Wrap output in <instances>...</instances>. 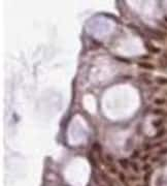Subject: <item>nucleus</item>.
Wrapping results in <instances>:
<instances>
[{"instance_id": "nucleus-23", "label": "nucleus", "mask_w": 167, "mask_h": 186, "mask_svg": "<svg viewBox=\"0 0 167 186\" xmlns=\"http://www.w3.org/2000/svg\"><path fill=\"white\" fill-rule=\"evenodd\" d=\"M118 60H120V61H122V62H127V63H130L131 61L130 60H128V59H124V58H122V57H116Z\"/></svg>"}, {"instance_id": "nucleus-8", "label": "nucleus", "mask_w": 167, "mask_h": 186, "mask_svg": "<svg viewBox=\"0 0 167 186\" xmlns=\"http://www.w3.org/2000/svg\"><path fill=\"white\" fill-rule=\"evenodd\" d=\"M119 163L121 165V167L124 169V170H127L128 169V166H129V161L127 160L126 158H122L119 160Z\"/></svg>"}, {"instance_id": "nucleus-15", "label": "nucleus", "mask_w": 167, "mask_h": 186, "mask_svg": "<svg viewBox=\"0 0 167 186\" xmlns=\"http://www.w3.org/2000/svg\"><path fill=\"white\" fill-rule=\"evenodd\" d=\"M108 169H109V171H110V173H113V174H116L118 171H117V168L114 166V165H108Z\"/></svg>"}, {"instance_id": "nucleus-9", "label": "nucleus", "mask_w": 167, "mask_h": 186, "mask_svg": "<svg viewBox=\"0 0 167 186\" xmlns=\"http://www.w3.org/2000/svg\"><path fill=\"white\" fill-rule=\"evenodd\" d=\"M154 102H155L156 104H158V105H162V104L166 103V100H165L164 98H161V97H159V98H156V99L154 100Z\"/></svg>"}, {"instance_id": "nucleus-7", "label": "nucleus", "mask_w": 167, "mask_h": 186, "mask_svg": "<svg viewBox=\"0 0 167 186\" xmlns=\"http://www.w3.org/2000/svg\"><path fill=\"white\" fill-rule=\"evenodd\" d=\"M155 81L159 85H167V78H165V76H157L155 79Z\"/></svg>"}, {"instance_id": "nucleus-25", "label": "nucleus", "mask_w": 167, "mask_h": 186, "mask_svg": "<svg viewBox=\"0 0 167 186\" xmlns=\"http://www.w3.org/2000/svg\"><path fill=\"white\" fill-rule=\"evenodd\" d=\"M159 159H160V157H158V156H156V157H155V158H154V157H153V158H152V161H153V162H156V161H158V160H159Z\"/></svg>"}, {"instance_id": "nucleus-2", "label": "nucleus", "mask_w": 167, "mask_h": 186, "mask_svg": "<svg viewBox=\"0 0 167 186\" xmlns=\"http://www.w3.org/2000/svg\"><path fill=\"white\" fill-rule=\"evenodd\" d=\"M92 149L94 152H96L98 158L100 159V160H102V147L99 143H94L93 146H92Z\"/></svg>"}, {"instance_id": "nucleus-5", "label": "nucleus", "mask_w": 167, "mask_h": 186, "mask_svg": "<svg viewBox=\"0 0 167 186\" xmlns=\"http://www.w3.org/2000/svg\"><path fill=\"white\" fill-rule=\"evenodd\" d=\"M88 159L90 160V162L92 163V166H93L94 168H97V161H96V157L94 156V154H93V152H92V151H90V152H89V154H88Z\"/></svg>"}, {"instance_id": "nucleus-11", "label": "nucleus", "mask_w": 167, "mask_h": 186, "mask_svg": "<svg viewBox=\"0 0 167 186\" xmlns=\"http://www.w3.org/2000/svg\"><path fill=\"white\" fill-rule=\"evenodd\" d=\"M130 165H131V168H132V170H133L135 173H138V172H139V168H138V165H137L136 162L132 161Z\"/></svg>"}, {"instance_id": "nucleus-4", "label": "nucleus", "mask_w": 167, "mask_h": 186, "mask_svg": "<svg viewBox=\"0 0 167 186\" xmlns=\"http://www.w3.org/2000/svg\"><path fill=\"white\" fill-rule=\"evenodd\" d=\"M138 66L141 68H146V69H155V65L152 63H148V62H138Z\"/></svg>"}, {"instance_id": "nucleus-28", "label": "nucleus", "mask_w": 167, "mask_h": 186, "mask_svg": "<svg viewBox=\"0 0 167 186\" xmlns=\"http://www.w3.org/2000/svg\"><path fill=\"white\" fill-rule=\"evenodd\" d=\"M164 20H165V21L167 22V17H165V18H164Z\"/></svg>"}, {"instance_id": "nucleus-17", "label": "nucleus", "mask_w": 167, "mask_h": 186, "mask_svg": "<svg viewBox=\"0 0 167 186\" xmlns=\"http://www.w3.org/2000/svg\"><path fill=\"white\" fill-rule=\"evenodd\" d=\"M153 114H156V115H162V114H165L163 110H160V109H156V110H153Z\"/></svg>"}, {"instance_id": "nucleus-29", "label": "nucleus", "mask_w": 167, "mask_h": 186, "mask_svg": "<svg viewBox=\"0 0 167 186\" xmlns=\"http://www.w3.org/2000/svg\"><path fill=\"white\" fill-rule=\"evenodd\" d=\"M165 95H167V91H166V92H165Z\"/></svg>"}, {"instance_id": "nucleus-20", "label": "nucleus", "mask_w": 167, "mask_h": 186, "mask_svg": "<svg viewBox=\"0 0 167 186\" xmlns=\"http://www.w3.org/2000/svg\"><path fill=\"white\" fill-rule=\"evenodd\" d=\"M138 156H139V152H138L137 150H135V151L133 152V154L131 155V158H132V159H135V158H137Z\"/></svg>"}, {"instance_id": "nucleus-24", "label": "nucleus", "mask_w": 167, "mask_h": 186, "mask_svg": "<svg viewBox=\"0 0 167 186\" xmlns=\"http://www.w3.org/2000/svg\"><path fill=\"white\" fill-rule=\"evenodd\" d=\"M149 157H150L149 155H144V156L141 157V160H142V161H146V160H148V159H149Z\"/></svg>"}, {"instance_id": "nucleus-10", "label": "nucleus", "mask_w": 167, "mask_h": 186, "mask_svg": "<svg viewBox=\"0 0 167 186\" xmlns=\"http://www.w3.org/2000/svg\"><path fill=\"white\" fill-rule=\"evenodd\" d=\"M141 81L145 84H147V85H151L152 84V80L149 76H141Z\"/></svg>"}, {"instance_id": "nucleus-14", "label": "nucleus", "mask_w": 167, "mask_h": 186, "mask_svg": "<svg viewBox=\"0 0 167 186\" xmlns=\"http://www.w3.org/2000/svg\"><path fill=\"white\" fill-rule=\"evenodd\" d=\"M105 159H106V160H107L108 162H110V163H111V162H114V160H115L114 156L111 155V154H106V155H105Z\"/></svg>"}, {"instance_id": "nucleus-3", "label": "nucleus", "mask_w": 167, "mask_h": 186, "mask_svg": "<svg viewBox=\"0 0 167 186\" xmlns=\"http://www.w3.org/2000/svg\"><path fill=\"white\" fill-rule=\"evenodd\" d=\"M159 65H160L162 68H167V51L163 53L162 57L160 58V60H159Z\"/></svg>"}, {"instance_id": "nucleus-30", "label": "nucleus", "mask_w": 167, "mask_h": 186, "mask_svg": "<svg viewBox=\"0 0 167 186\" xmlns=\"http://www.w3.org/2000/svg\"><path fill=\"white\" fill-rule=\"evenodd\" d=\"M165 115H167V113H165Z\"/></svg>"}, {"instance_id": "nucleus-31", "label": "nucleus", "mask_w": 167, "mask_h": 186, "mask_svg": "<svg viewBox=\"0 0 167 186\" xmlns=\"http://www.w3.org/2000/svg\"><path fill=\"white\" fill-rule=\"evenodd\" d=\"M166 142H167V141H166Z\"/></svg>"}, {"instance_id": "nucleus-12", "label": "nucleus", "mask_w": 167, "mask_h": 186, "mask_svg": "<svg viewBox=\"0 0 167 186\" xmlns=\"http://www.w3.org/2000/svg\"><path fill=\"white\" fill-rule=\"evenodd\" d=\"M165 132H166V130L165 129H162V130H159L158 131V134L154 137V139H159V138H161V137H163L164 135H165Z\"/></svg>"}, {"instance_id": "nucleus-21", "label": "nucleus", "mask_w": 167, "mask_h": 186, "mask_svg": "<svg viewBox=\"0 0 167 186\" xmlns=\"http://www.w3.org/2000/svg\"><path fill=\"white\" fill-rule=\"evenodd\" d=\"M151 174H152V172H149V173H147V175L145 176V182H149V180H150V177H151Z\"/></svg>"}, {"instance_id": "nucleus-22", "label": "nucleus", "mask_w": 167, "mask_h": 186, "mask_svg": "<svg viewBox=\"0 0 167 186\" xmlns=\"http://www.w3.org/2000/svg\"><path fill=\"white\" fill-rule=\"evenodd\" d=\"M142 170H144V171H149V170H151V165L145 163V166L142 167Z\"/></svg>"}, {"instance_id": "nucleus-18", "label": "nucleus", "mask_w": 167, "mask_h": 186, "mask_svg": "<svg viewBox=\"0 0 167 186\" xmlns=\"http://www.w3.org/2000/svg\"><path fill=\"white\" fill-rule=\"evenodd\" d=\"M158 154H160V155H165V154H167V147L160 149V150L158 151Z\"/></svg>"}, {"instance_id": "nucleus-1", "label": "nucleus", "mask_w": 167, "mask_h": 186, "mask_svg": "<svg viewBox=\"0 0 167 186\" xmlns=\"http://www.w3.org/2000/svg\"><path fill=\"white\" fill-rule=\"evenodd\" d=\"M147 31H148V34L154 38V39H157V40H163L165 37H166V34L165 32L161 31V30H158V29H153V28H146Z\"/></svg>"}, {"instance_id": "nucleus-6", "label": "nucleus", "mask_w": 167, "mask_h": 186, "mask_svg": "<svg viewBox=\"0 0 167 186\" xmlns=\"http://www.w3.org/2000/svg\"><path fill=\"white\" fill-rule=\"evenodd\" d=\"M145 45H146V47L149 49V51H150V52H152V53H155V54H157V53H159V52H160V49H159V48H157V47H155V46H153L152 43L146 42Z\"/></svg>"}, {"instance_id": "nucleus-26", "label": "nucleus", "mask_w": 167, "mask_h": 186, "mask_svg": "<svg viewBox=\"0 0 167 186\" xmlns=\"http://www.w3.org/2000/svg\"><path fill=\"white\" fill-rule=\"evenodd\" d=\"M141 59H147V60H149V59H151V56H150V55H145V56L141 57Z\"/></svg>"}, {"instance_id": "nucleus-16", "label": "nucleus", "mask_w": 167, "mask_h": 186, "mask_svg": "<svg viewBox=\"0 0 167 186\" xmlns=\"http://www.w3.org/2000/svg\"><path fill=\"white\" fill-rule=\"evenodd\" d=\"M162 123H163V120L159 119V120L154 121V122H153V125H154L155 127H159V126H161V125H162Z\"/></svg>"}, {"instance_id": "nucleus-19", "label": "nucleus", "mask_w": 167, "mask_h": 186, "mask_svg": "<svg viewBox=\"0 0 167 186\" xmlns=\"http://www.w3.org/2000/svg\"><path fill=\"white\" fill-rule=\"evenodd\" d=\"M152 148H154V145H151V144H146V145L144 146V149H145L146 151H149V150H151Z\"/></svg>"}, {"instance_id": "nucleus-27", "label": "nucleus", "mask_w": 167, "mask_h": 186, "mask_svg": "<svg viewBox=\"0 0 167 186\" xmlns=\"http://www.w3.org/2000/svg\"><path fill=\"white\" fill-rule=\"evenodd\" d=\"M130 180H138V177H129Z\"/></svg>"}, {"instance_id": "nucleus-13", "label": "nucleus", "mask_w": 167, "mask_h": 186, "mask_svg": "<svg viewBox=\"0 0 167 186\" xmlns=\"http://www.w3.org/2000/svg\"><path fill=\"white\" fill-rule=\"evenodd\" d=\"M119 178H120V180L124 183V185L127 183V182H126V176H125V174H124L123 172H120V173H119Z\"/></svg>"}]
</instances>
